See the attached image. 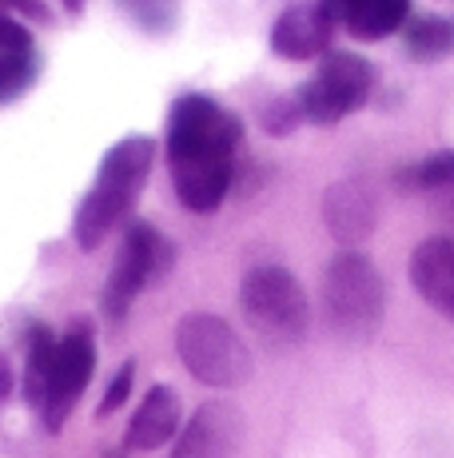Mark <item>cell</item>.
I'll use <instances>...</instances> for the list:
<instances>
[{"mask_svg": "<svg viewBox=\"0 0 454 458\" xmlns=\"http://www.w3.org/2000/svg\"><path fill=\"white\" fill-rule=\"evenodd\" d=\"M243 140V120L227 112L220 100L204 92H183L172 100L168 112V136H164V156H168L172 188L188 211H215L227 199L235 183V148Z\"/></svg>", "mask_w": 454, "mask_h": 458, "instance_id": "cell-1", "label": "cell"}, {"mask_svg": "<svg viewBox=\"0 0 454 458\" xmlns=\"http://www.w3.org/2000/svg\"><path fill=\"white\" fill-rule=\"evenodd\" d=\"M156 164V140L152 136H124L104 152L100 172L92 188L84 191L80 208L72 219V235L80 251H96L128 216H132L139 191Z\"/></svg>", "mask_w": 454, "mask_h": 458, "instance_id": "cell-2", "label": "cell"}, {"mask_svg": "<svg viewBox=\"0 0 454 458\" xmlns=\"http://www.w3.org/2000/svg\"><path fill=\"white\" fill-rule=\"evenodd\" d=\"M319 299H323V319L339 339L366 343L383 327L387 287H383L379 267L363 251H339L323 267Z\"/></svg>", "mask_w": 454, "mask_h": 458, "instance_id": "cell-3", "label": "cell"}, {"mask_svg": "<svg viewBox=\"0 0 454 458\" xmlns=\"http://www.w3.org/2000/svg\"><path fill=\"white\" fill-rule=\"evenodd\" d=\"M176 355L204 386L231 391L251 378V351L220 315L191 311L176 323Z\"/></svg>", "mask_w": 454, "mask_h": 458, "instance_id": "cell-4", "label": "cell"}, {"mask_svg": "<svg viewBox=\"0 0 454 458\" xmlns=\"http://www.w3.org/2000/svg\"><path fill=\"white\" fill-rule=\"evenodd\" d=\"M240 307L248 323L272 343H299L311 327V303L299 279L287 267L264 263L251 267L240 284Z\"/></svg>", "mask_w": 454, "mask_h": 458, "instance_id": "cell-5", "label": "cell"}, {"mask_svg": "<svg viewBox=\"0 0 454 458\" xmlns=\"http://www.w3.org/2000/svg\"><path fill=\"white\" fill-rule=\"evenodd\" d=\"M374 92V64L363 60L359 52H335L319 60L315 76L295 92L303 108V120L319 128H331L339 120H347L351 112H359Z\"/></svg>", "mask_w": 454, "mask_h": 458, "instance_id": "cell-6", "label": "cell"}, {"mask_svg": "<svg viewBox=\"0 0 454 458\" xmlns=\"http://www.w3.org/2000/svg\"><path fill=\"white\" fill-rule=\"evenodd\" d=\"M168 263H172V248L152 224L128 227L120 255H116V267H112L108 287H104V315H108V323H124L136 295L152 279H160L168 271Z\"/></svg>", "mask_w": 454, "mask_h": 458, "instance_id": "cell-7", "label": "cell"}, {"mask_svg": "<svg viewBox=\"0 0 454 458\" xmlns=\"http://www.w3.org/2000/svg\"><path fill=\"white\" fill-rule=\"evenodd\" d=\"M96 371V339L88 323H76L68 335H60L56 343V359H52V375H48V391L45 403H40V419H45V430L56 435L68 422V415L76 411L80 394L88 391Z\"/></svg>", "mask_w": 454, "mask_h": 458, "instance_id": "cell-8", "label": "cell"}, {"mask_svg": "<svg viewBox=\"0 0 454 458\" xmlns=\"http://www.w3.org/2000/svg\"><path fill=\"white\" fill-rule=\"evenodd\" d=\"M243 446V411L235 403L212 399L180 427L172 458H235Z\"/></svg>", "mask_w": 454, "mask_h": 458, "instance_id": "cell-9", "label": "cell"}, {"mask_svg": "<svg viewBox=\"0 0 454 458\" xmlns=\"http://www.w3.org/2000/svg\"><path fill=\"white\" fill-rule=\"evenodd\" d=\"M335 16L323 0H295L272 24V52L279 60H323L335 40Z\"/></svg>", "mask_w": 454, "mask_h": 458, "instance_id": "cell-10", "label": "cell"}, {"mask_svg": "<svg viewBox=\"0 0 454 458\" xmlns=\"http://www.w3.org/2000/svg\"><path fill=\"white\" fill-rule=\"evenodd\" d=\"M323 224L339 243H363L379 224V199H374L371 183L363 180H339L323 196Z\"/></svg>", "mask_w": 454, "mask_h": 458, "instance_id": "cell-11", "label": "cell"}, {"mask_svg": "<svg viewBox=\"0 0 454 458\" xmlns=\"http://www.w3.org/2000/svg\"><path fill=\"white\" fill-rule=\"evenodd\" d=\"M410 284L439 315L454 323V240L431 235L410 251Z\"/></svg>", "mask_w": 454, "mask_h": 458, "instance_id": "cell-12", "label": "cell"}, {"mask_svg": "<svg viewBox=\"0 0 454 458\" xmlns=\"http://www.w3.org/2000/svg\"><path fill=\"white\" fill-rule=\"evenodd\" d=\"M335 16L339 29H347L355 40H387L407 29L410 0H323Z\"/></svg>", "mask_w": 454, "mask_h": 458, "instance_id": "cell-13", "label": "cell"}, {"mask_svg": "<svg viewBox=\"0 0 454 458\" xmlns=\"http://www.w3.org/2000/svg\"><path fill=\"white\" fill-rule=\"evenodd\" d=\"M180 419H183V407H180V394L172 386H152L144 394V403L136 407L132 422H128V435H124V446L128 451H160L164 443L180 435Z\"/></svg>", "mask_w": 454, "mask_h": 458, "instance_id": "cell-14", "label": "cell"}, {"mask_svg": "<svg viewBox=\"0 0 454 458\" xmlns=\"http://www.w3.org/2000/svg\"><path fill=\"white\" fill-rule=\"evenodd\" d=\"M403 44H407L410 60H418V64L447 60L454 52V16H442V13L410 16L403 29Z\"/></svg>", "mask_w": 454, "mask_h": 458, "instance_id": "cell-15", "label": "cell"}, {"mask_svg": "<svg viewBox=\"0 0 454 458\" xmlns=\"http://www.w3.org/2000/svg\"><path fill=\"white\" fill-rule=\"evenodd\" d=\"M56 335H52L45 323H32L29 335H24V403L40 411L48 391V375H52V359H56Z\"/></svg>", "mask_w": 454, "mask_h": 458, "instance_id": "cell-16", "label": "cell"}, {"mask_svg": "<svg viewBox=\"0 0 454 458\" xmlns=\"http://www.w3.org/2000/svg\"><path fill=\"white\" fill-rule=\"evenodd\" d=\"M395 183L403 191H431V196H442L454 211V152H439L431 160L407 164L403 172L395 175Z\"/></svg>", "mask_w": 454, "mask_h": 458, "instance_id": "cell-17", "label": "cell"}, {"mask_svg": "<svg viewBox=\"0 0 454 458\" xmlns=\"http://www.w3.org/2000/svg\"><path fill=\"white\" fill-rule=\"evenodd\" d=\"M116 8L144 37H168L180 24V0H116Z\"/></svg>", "mask_w": 454, "mask_h": 458, "instance_id": "cell-18", "label": "cell"}, {"mask_svg": "<svg viewBox=\"0 0 454 458\" xmlns=\"http://www.w3.org/2000/svg\"><path fill=\"white\" fill-rule=\"evenodd\" d=\"M40 76V52L21 48V52H0V104L21 100L24 92H32Z\"/></svg>", "mask_w": 454, "mask_h": 458, "instance_id": "cell-19", "label": "cell"}, {"mask_svg": "<svg viewBox=\"0 0 454 458\" xmlns=\"http://www.w3.org/2000/svg\"><path fill=\"white\" fill-rule=\"evenodd\" d=\"M259 128L267 131V136H275V140H283V136H291L299 124H307L303 120V108H299V100L295 96H267L264 104H259Z\"/></svg>", "mask_w": 454, "mask_h": 458, "instance_id": "cell-20", "label": "cell"}, {"mask_svg": "<svg viewBox=\"0 0 454 458\" xmlns=\"http://www.w3.org/2000/svg\"><path fill=\"white\" fill-rule=\"evenodd\" d=\"M132 383H136V363H124L116 375H112V383H108V391H104V399H100V407H96V415H100V419L116 415V411L128 403V394H132Z\"/></svg>", "mask_w": 454, "mask_h": 458, "instance_id": "cell-21", "label": "cell"}, {"mask_svg": "<svg viewBox=\"0 0 454 458\" xmlns=\"http://www.w3.org/2000/svg\"><path fill=\"white\" fill-rule=\"evenodd\" d=\"M21 48H37L32 32L24 29L21 21H13V16L0 13V52H21Z\"/></svg>", "mask_w": 454, "mask_h": 458, "instance_id": "cell-22", "label": "cell"}, {"mask_svg": "<svg viewBox=\"0 0 454 458\" xmlns=\"http://www.w3.org/2000/svg\"><path fill=\"white\" fill-rule=\"evenodd\" d=\"M0 4H8L13 13L29 16V21H37V24H52V8L45 0H0Z\"/></svg>", "mask_w": 454, "mask_h": 458, "instance_id": "cell-23", "label": "cell"}, {"mask_svg": "<svg viewBox=\"0 0 454 458\" xmlns=\"http://www.w3.org/2000/svg\"><path fill=\"white\" fill-rule=\"evenodd\" d=\"M8 391H13V367H8V359L0 355V403L8 399Z\"/></svg>", "mask_w": 454, "mask_h": 458, "instance_id": "cell-24", "label": "cell"}, {"mask_svg": "<svg viewBox=\"0 0 454 458\" xmlns=\"http://www.w3.org/2000/svg\"><path fill=\"white\" fill-rule=\"evenodd\" d=\"M64 8H68V13H80V8H84V0H64Z\"/></svg>", "mask_w": 454, "mask_h": 458, "instance_id": "cell-25", "label": "cell"}, {"mask_svg": "<svg viewBox=\"0 0 454 458\" xmlns=\"http://www.w3.org/2000/svg\"><path fill=\"white\" fill-rule=\"evenodd\" d=\"M112 458H116V454H112Z\"/></svg>", "mask_w": 454, "mask_h": 458, "instance_id": "cell-26", "label": "cell"}]
</instances>
